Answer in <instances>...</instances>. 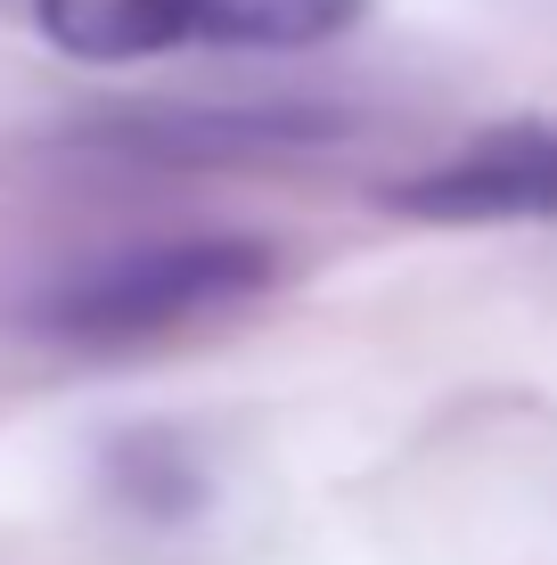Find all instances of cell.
<instances>
[{"instance_id": "3957f363", "label": "cell", "mask_w": 557, "mask_h": 565, "mask_svg": "<svg viewBox=\"0 0 557 565\" xmlns=\"http://www.w3.org/2000/svg\"><path fill=\"white\" fill-rule=\"evenodd\" d=\"M33 17L66 57H99V66L189 42V0H33Z\"/></svg>"}, {"instance_id": "277c9868", "label": "cell", "mask_w": 557, "mask_h": 565, "mask_svg": "<svg viewBox=\"0 0 557 565\" xmlns=\"http://www.w3.org/2000/svg\"><path fill=\"white\" fill-rule=\"evenodd\" d=\"M361 17V0H189V42L229 50H303Z\"/></svg>"}, {"instance_id": "7a4b0ae2", "label": "cell", "mask_w": 557, "mask_h": 565, "mask_svg": "<svg viewBox=\"0 0 557 565\" xmlns=\"http://www.w3.org/2000/svg\"><path fill=\"white\" fill-rule=\"evenodd\" d=\"M386 205L410 213V222H549L557 213V131L508 124L492 140L459 148L451 164L394 181Z\"/></svg>"}, {"instance_id": "6da1fadb", "label": "cell", "mask_w": 557, "mask_h": 565, "mask_svg": "<svg viewBox=\"0 0 557 565\" xmlns=\"http://www.w3.org/2000/svg\"><path fill=\"white\" fill-rule=\"evenodd\" d=\"M271 279H279V255L263 238H148L50 279L33 296V328L74 344H140L255 303Z\"/></svg>"}]
</instances>
